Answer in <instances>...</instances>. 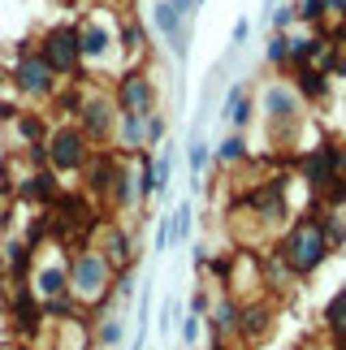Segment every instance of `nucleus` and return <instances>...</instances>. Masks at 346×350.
Wrapping results in <instances>:
<instances>
[{
	"label": "nucleus",
	"instance_id": "obj_3",
	"mask_svg": "<svg viewBox=\"0 0 346 350\" xmlns=\"http://www.w3.org/2000/svg\"><path fill=\"white\" fill-rule=\"evenodd\" d=\"M329 251H334V242H329L321 217H299L295 225H286L282 242H277V255L286 260V268L295 277H312L329 260Z\"/></svg>",
	"mask_w": 346,
	"mask_h": 350
},
{
	"label": "nucleus",
	"instance_id": "obj_39",
	"mask_svg": "<svg viewBox=\"0 0 346 350\" xmlns=\"http://www.w3.org/2000/svg\"><path fill=\"white\" fill-rule=\"evenodd\" d=\"M338 350H346V346H338Z\"/></svg>",
	"mask_w": 346,
	"mask_h": 350
},
{
	"label": "nucleus",
	"instance_id": "obj_7",
	"mask_svg": "<svg viewBox=\"0 0 346 350\" xmlns=\"http://www.w3.org/2000/svg\"><path fill=\"white\" fill-rule=\"evenodd\" d=\"M52 255L35 251V264L26 273V290L35 294L39 303H57L70 299V255H57V247H48Z\"/></svg>",
	"mask_w": 346,
	"mask_h": 350
},
{
	"label": "nucleus",
	"instance_id": "obj_4",
	"mask_svg": "<svg viewBox=\"0 0 346 350\" xmlns=\"http://www.w3.org/2000/svg\"><path fill=\"white\" fill-rule=\"evenodd\" d=\"M74 113H78V130H83L91 143H109L113 134H117V117H122L113 91H104L100 83H83Z\"/></svg>",
	"mask_w": 346,
	"mask_h": 350
},
{
	"label": "nucleus",
	"instance_id": "obj_35",
	"mask_svg": "<svg viewBox=\"0 0 346 350\" xmlns=\"http://www.w3.org/2000/svg\"><path fill=\"white\" fill-rule=\"evenodd\" d=\"M247 31H251V22H247V18H238V22H234V44H243Z\"/></svg>",
	"mask_w": 346,
	"mask_h": 350
},
{
	"label": "nucleus",
	"instance_id": "obj_33",
	"mask_svg": "<svg viewBox=\"0 0 346 350\" xmlns=\"http://www.w3.org/2000/svg\"><path fill=\"white\" fill-rule=\"evenodd\" d=\"M173 316H178V303H165V312H161V333L173 329Z\"/></svg>",
	"mask_w": 346,
	"mask_h": 350
},
{
	"label": "nucleus",
	"instance_id": "obj_25",
	"mask_svg": "<svg viewBox=\"0 0 346 350\" xmlns=\"http://www.w3.org/2000/svg\"><path fill=\"white\" fill-rule=\"evenodd\" d=\"M152 22H156V31H161L169 44H173L178 35H186V31H182V22H186V18H178V9H173L169 0H161V5L152 9Z\"/></svg>",
	"mask_w": 346,
	"mask_h": 350
},
{
	"label": "nucleus",
	"instance_id": "obj_19",
	"mask_svg": "<svg viewBox=\"0 0 346 350\" xmlns=\"http://www.w3.org/2000/svg\"><path fill=\"white\" fill-rule=\"evenodd\" d=\"M0 260H5L13 281H26V273H31V264H35V247L26 238H9L5 247H0Z\"/></svg>",
	"mask_w": 346,
	"mask_h": 350
},
{
	"label": "nucleus",
	"instance_id": "obj_10",
	"mask_svg": "<svg viewBox=\"0 0 346 350\" xmlns=\"http://www.w3.org/2000/svg\"><path fill=\"white\" fill-rule=\"evenodd\" d=\"M260 109H264V117H269V126H273V139H282L290 126H299L303 96L295 91V83H269L264 96H260Z\"/></svg>",
	"mask_w": 346,
	"mask_h": 350
},
{
	"label": "nucleus",
	"instance_id": "obj_1",
	"mask_svg": "<svg viewBox=\"0 0 346 350\" xmlns=\"http://www.w3.org/2000/svg\"><path fill=\"white\" fill-rule=\"evenodd\" d=\"M113 281H117V268L91 242H78L70 251V299L83 312H100L113 299Z\"/></svg>",
	"mask_w": 346,
	"mask_h": 350
},
{
	"label": "nucleus",
	"instance_id": "obj_23",
	"mask_svg": "<svg viewBox=\"0 0 346 350\" xmlns=\"http://www.w3.org/2000/svg\"><path fill=\"white\" fill-rule=\"evenodd\" d=\"M13 130H18L22 147H39V143H48V121H44V113H18Z\"/></svg>",
	"mask_w": 346,
	"mask_h": 350
},
{
	"label": "nucleus",
	"instance_id": "obj_24",
	"mask_svg": "<svg viewBox=\"0 0 346 350\" xmlns=\"http://www.w3.org/2000/svg\"><path fill=\"white\" fill-rule=\"evenodd\" d=\"M251 160V147H247V139L243 134H225V139L217 143V165H225V169H234V165H247Z\"/></svg>",
	"mask_w": 346,
	"mask_h": 350
},
{
	"label": "nucleus",
	"instance_id": "obj_9",
	"mask_svg": "<svg viewBox=\"0 0 346 350\" xmlns=\"http://www.w3.org/2000/svg\"><path fill=\"white\" fill-rule=\"evenodd\" d=\"M113 100L122 113H156V78L148 70H139V65H130V70L117 74L113 83Z\"/></svg>",
	"mask_w": 346,
	"mask_h": 350
},
{
	"label": "nucleus",
	"instance_id": "obj_12",
	"mask_svg": "<svg viewBox=\"0 0 346 350\" xmlns=\"http://www.w3.org/2000/svg\"><path fill=\"white\" fill-rule=\"evenodd\" d=\"M91 234H96V238H91V247H96L104 260L117 268V273H122V268H135V242H130L126 225H117V221H109V217H100Z\"/></svg>",
	"mask_w": 346,
	"mask_h": 350
},
{
	"label": "nucleus",
	"instance_id": "obj_18",
	"mask_svg": "<svg viewBox=\"0 0 346 350\" xmlns=\"http://www.w3.org/2000/svg\"><path fill=\"white\" fill-rule=\"evenodd\" d=\"M109 303H113V299H109ZM109 303L100 307V320H96V346H100V350H122L130 329H126V320L117 316V312H109Z\"/></svg>",
	"mask_w": 346,
	"mask_h": 350
},
{
	"label": "nucleus",
	"instance_id": "obj_30",
	"mask_svg": "<svg viewBox=\"0 0 346 350\" xmlns=\"http://www.w3.org/2000/svg\"><path fill=\"white\" fill-rule=\"evenodd\" d=\"M135 268H122V273H117V281H113V299L117 303H130V299H135Z\"/></svg>",
	"mask_w": 346,
	"mask_h": 350
},
{
	"label": "nucleus",
	"instance_id": "obj_16",
	"mask_svg": "<svg viewBox=\"0 0 346 350\" xmlns=\"http://www.w3.org/2000/svg\"><path fill=\"white\" fill-rule=\"evenodd\" d=\"M18 195L26 199V204H35V208H52L61 199V182H57V173H52V169H31L18 182Z\"/></svg>",
	"mask_w": 346,
	"mask_h": 350
},
{
	"label": "nucleus",
	"instance_id": "obj_17",
	"mask_svg": "<svg viewBox=\"0 0 346 350\" xmlns=\"http://www.w3.org/2000/svg\"><path fill=\"white\" fill-rule=\"evenodd\" d=\"M113 143L122 147V156L152 152V147H148V117H143V113H122V117H117V134H113Z\"/></svg>",
	"mask_w": 346,
	"mask_h": 350
},
{
	"label": "nucleus",
	"instance_id": "obj_11",
	"mask_svg": "<svg viewBox=\"0 0 346 350\" xmlns=\"http://www.w3.org/2000/svg\"><path fill=\"white\" fill-rule=\"evenodd\" d=\"M9 78H13V87H18V91H22L26 100H48L52 91H57V74L48 70V61L39 57L35 48L18 52V61H13Z\"/></svg>",
	"mask_w": 346,
	"mask_h": 350
},
{
	"label": "nucleus",
	"instance_id": "obj_14",
	"mask_svg": "<svg viewBox=\"0 0 346 350\" xmlns=\"http://www.w3.org/2000/svg\"><path fill=\"white\" fill-rule=\"evenodd\" d=\"M238 307H243V303H238V299H230V294H217V299H212V307H208V329H212V342H217V346H225V342H230V338H238Z\"/></svg>",
	"mask_w": 346,
	"mask_h": 350
},
{
	"label": "nucleus",
	"instance_id": "obj_31",
	"mask_svg": "<svg viewBox=\"0 0 346 350\" xmlns=\"http://www.w3.org/2000/svg\"><path fill=\"white\" fill-rule=\"evenodd\" d=\"M325 13H329V0H299L295 5V18L303 22H325Z\"/></svg>",
	"mask_w": 346,
	"mask_h": 350
},
{
	"label": "nucleus",
	"instance_id": "obj_21",
	"mask_svg": "<svg viewBox=\"0 0 346 350\" xmlns=\"http://www.w3.org/2000/svg\"><path fill=\"white\" fill-rule=\"evenodd\" d=\"M295 91L303 100H325L329 96V74L321 70V65H303V70H295Z\"/></svg>",
	"mask_w": 346,
	"mask_h": 350
},
{
	"label": "nucleus",
	"instance_id": "obj_27",
	"mask_svg": "<svg viewBox=\"0 0 346 350\" xmlns=\"http://www.w3.org/2000/svg\"><path fill=\"white\" fill-rule=\"evenodd\" d=\"M264 61H269V65H290V35H286V31H277V35L269 39Z\"/></svg>",
	"mask_w": 346,
	"mask_h": 350
},
{
	"label": "nucleus",
	"instance_id": "obj_28",
	"mask_svg": "<svg viewBox=\"0 0 346 350\" xmlns=\"http://www.w3.org/2000/svg\"><path fill=\"white\" fill-rule=\"evenodd\" d=\"M186 160H191V173L199 178V173L208 169V160H212V147L204 139H191V147H186Z\"/></svg>",
	"mask_w": 346,
	"mask_h": 350
},
{
	"label": "nucleus",
	"instance_id": "obj_2",
	"mask_svg": "<svg viewBox=\"0 0 346 350\" xmlns=\"http://www.w3.org/2000/svg\"><path fill=\"white\" fill-rule=\"evenodd\" d=\"M78 44H83V70L104 74L122 65V26L109 9H91L78 18Z\"/></svg>",
	"mask_w": 346,
	"mask_h": 350
},
{
	"label": "nucleus",
	"instance_id": "obj_38",
	"mask_svg": "<svg viewBox=\"0 0 346 350\" xmlns=\"http://www.w3.org/2000/svg\"><path fill=\"white\" fill-rule=\"evenodd\" d=\"M61 5H74V0H61Z\"/></svg>",
	"mask_w": 346,
	"mask_h": 350
},
{
	"label": "nucleus",
	"instance_id": "obj_29",
	"mask_svg": "<svg viewBox=\"0 0 346 350\" xmlns=\"http://www.w3.org/2000/svg\"><path fill=\"white\" fill-rule=\"evenodd\" d=\"M199 333H204V316L186 312V316H182V346L195 350V346H199Z\"/></svg>",
	"mask_w": 346,
	"mask_h": 350
},
{
	"label": "nucleus",
	"instance_id": "obj_34",
	"mask_svg": "<svg viewBox=\"0 0 346 350\" xmlns=\"http://www.w3.org/2000/svg\"><path fill=\"white\" fill-rule=\"evenodd\" d=\"M169 5H173V9H178V18H191V13H195V5H199V0H169Z\"/></svg>",
	"mask_w": 346,
	"mask_h": 350
},
{
	"label": "nucleus",
	"instance_id": "obj_36",
	"mask_svg": "<svg viewBox=\"0 0 346 350\" xmlns=\"http://www.w3.org/2000/svg\"><path fill=\"white\" fill-rule=\"evenodd\" d=\"M5 281H9V268H5V260H0V286H5Z\"/></svg>",
	"mask_w": 346,
	"mask_h": 350
},
{
	"label": "nucleus",
	"instance_id": "obj_22",
	"mask_svg": "<svg viewBox=\"0 0 346 350\" xmlns=\"http://www.w3.org/2000/svg\"><path fill=\"white\" fill-rule=\"evenodd\" d=\"M321 320H325V333H329V338H334L338 346H346V286H342L334 299L325 303Z\"/></svg>",
	"mask_w": 346,
	"mask_h": 350
},
{
	"label": "nucleus",
	"instance_id": "obj_5",
	"mask_svg": "<svg viewBox=\"0 0 346 350\" xmlns=\"http://www.w3.org/2000/svg\"><path fill=\"white\" fill-rule=\"evenodd\" d=\"M35 52L48 61V70L57 74V78H70V83H78V78L87 74V70H83V44H78V22L48 26Z\"/></svg>",
	"mask_w": 346,
	"mask_h": 350
},
{
	"label": "nucleus",
	"instance_id": "obj_20",
	"mask_svg": "<svg viewBox=\"0 0 346 350\" xmlns=\"http://www.w3.org/2000/svg\"><path fill=\"white\" fill-rule=\"evenodd\" d=\"M251 117H256V100H251V91L247 87H234L230 91V100H225V121L243 134L247 126H251Z\"/></svg>",
	"mask_w": 346,
	"mask_h": 350
},
{
	"label": "nucleus",
	"instance_id": "obj_26",
	"mask_svg": "<svg viewBox=\"0 0 346 350\" xmlns=\"http://www.w3.org/2000/svg\"><path fill=\"white\" fill-rule=\"evenodd\" d=\"M191 230H195V212L191 204H178L169 212V242H191Z\"/></svg>",
	"mask_w": 346,
	"mask_h": 350
},
{
	"label": "nucleus",
	"instance_id": "obj_8",
	"mask_svg": "<svg viewBox=\"0 0 346 350\" xmlns=\"http://www.w3.org/2000/svg\"><path fill=\"white\" fill-rule=\"evenodd\" d=\"M299 169H303V182H308L312 191L329 195V191H334V182L342 178V169H346V147H338V143L312 147V152L299 156Z\"/></svg>",
	"mask_w": 346,
	"mask_h": 350
},
{
	"label": "nucleus",
	"instance_id": "obj_37",
	"mask_svg": "<svg viewBox=\"0 0 346 350\" xmlns=\"http://www.w3.org/2000/svg\"><path fill=\"white\" fill-rule=\"evenodd\" d=\"M13 350H35V346H13Z\"/></svg>",
	"mask_w": 346,
	"mask_h": 350
},
{
	"label": "nucleus",
	"instance_id": "obj_32",
	"mask_svg": "<svg viewBox=\"0 0 346 350\" xmlns=\"http://www.w3.org/2000/svg\"><path fill=\"white\" fill-rule=\"evenodd\" d=\"M165 130H169L165 113H148V147H161L165 143Z\"/></svg>",
	"mask_w": 346,
	"mask_h": 350
},
{
	"label": "nucleus",
	"instance_id": "obj_13",
	"mask_svg": "<svg viewBox=\"0 0 346 350\" xmlns=\"http://www.w3.org/2000/svg\"><path fill=\"white\" fill-rule=\"evenodd\" d=\"M273 329V303L269 299H251L238 307V342L243 346H260Z\"/></svg>",
	"mask_w": 346,
	"mask_h": 350
},
{
	"label": "nucleus",
	"instance_id": "obj_6",
	"mask_svg": "<svg viewBox=\"0 0 346 350\" xmlns=\"http://www.w3.org/2000/svg\"><path fill=\"white\" fill-rule=\"evenodd\" d=\"M48 169L52 173H83L96 156V143L78 130V121H61V126L48 130Z\"/></svg>",
	"mask_w": 346,
	"mask_h": 350
},
{
	"label": "nucleus",
	"instance_id": "obj_15",
	"mask_svg": "<svg viewBox=\"0 0 346 350\" xmlns=\"http://www.w3.org/2000/svg\"><path fill=\"white\" fill-rule=\"evenodd\" d=\"M52 346L48 350H91L96 346V329H91V320L78 312V316H70V320H57L52 325Z\"/></svg>",
	"mask_w": 346,
	"mask_h": 350
}]
</instances>
